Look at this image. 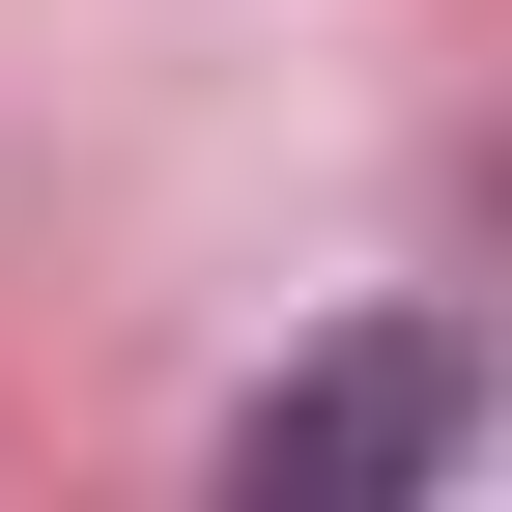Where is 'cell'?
Segmentation results:
<instances>
[{"mask_svg": "<svg viewBox=\"0 0 512 512\" xmlns=\"http://www.w3.org/2000/svg\"><path fill=\"white\" fill-rule=\"evenodd\" d=\"M456 456H484V370H456V342H313L285 399L228 427L256 512H313V484H456Z\"/></svg>", "mask_w": 512, "mask_h": 512, "instance_id": "6da1fadb", "label": "cell"}]
</instances>
